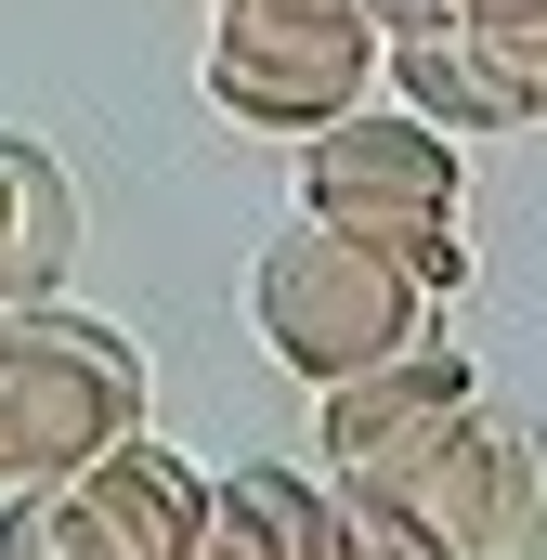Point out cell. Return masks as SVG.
Returning <instances> with one entry per match:
<instances>
[{
  "label": "cell",
  "instance_id": "obj_1",
  "mask_svg": "<svg viewBox=\"0 0 547 560\" xmlns=\"http://www.w3.org/2000/svg\"><path fill=\"white\" fill-rule=\"evenodd\" d=\"M430 313H443V300L417 275H392V261H379L352 222H326V209L274 222L261 248H248V326H261L274 365L313 378V392H339V378H365L379 352H405Z\"/></svg>",
  "mask_w": 547,
  "mask_h": 560
},
{
  "label": "cell",
  "instance_id": "obj_2",
  "mask_svg": "<svg viewBox=\"0 0 547 560\" xmlns=\"http://www.w3.org/2000/svg\"><path fill=\"white\" fill-rule=\"evenodd\" d=\"M300 209H326V222H352L392 275H417L430 300H456L469 287V196H456V131L443 118H326V131H300Z\"/></svg>",
  "mask_w": 547,
  "mask_h": 560
},
{
  "label": "cell",
  "instance_id": "obj_3",
  "mask_svg": "<svg viewBox=\"0 0 547 560\" xmlns=\"http://www.w3.org/2000/svg\"><path fill=\"white\" fill-rule=\"evenodd\" d=\"M118 430H143V339L105 313L26 300L0 313V482H79Z\"/></svg>",
  "mask_w": 547,
  "mask_h": 560
},
{
  "label": "cell",
  "instance_id": "obj_4",
  "mask_svg": "<svg viewBox=\"0 0 547 560\" xmlns=\"http://www.w3.org/2000/svg\"><path fill=\"white\" fill-rule=\"evenodd\" d=\"M379 13H287V0H222L209 26V105L235 131H326L365 105Z\"/></svg>",
  "mask_w": 547,
  "mask_h": 560
},
{
  "label": "cell",
  "instance_id": "obj_5",
  "mask_svg": "<svg viewBox=\"0 0 547 560\" xmlns=\"http://www.w3.org/2000/svg\"><path fill=\"white\" fill-rule=\"evenodd\" d=\"M482 378H469V352L443 339V326H417L405 352H379L365 378H339V392H313L326 418H313V443L339 456V482H365V469H392V456H417L430 430L456 418Z\"/></svg>",
  "mask_w": 547,
  "mask_h": 560
},
{
  "label": "cell",
  "instance_id": "obj_6",
  "mask_svg": "<svg viewBox=\"0 0 547 560\" xmlns=\"http://www.w3.org/2000/svg\"><path fill=\"white\" fill-rule=\"evenodd\" d=\"M66 495H79V522H92V548H105V560H183V548H196V522H209V482H196L156 430H118Z\"/></svg>",
  "mask_w": 547,
  "mask_h": 560
},
{
  "label": "cell",
  "instance_id": "obj_7",
  "mask_svg": "<svg viewBox=\"0 0 547 560\" xmlns=\"http://www.w3.org/2000/svg\"><path fill=\"white\" fill-rule=\"evenodd\" d=\"M66 261H79V183L26 131H0V313L66 300Z\"/></svg>",
  "mask_w": 547,
  "mask_h": 560
},
{
  "label": "cell",
  "instance_id": "obj_8",
  "mask_svg": "<svg viewBox=\"0 0 547 560\" xmlns=\"http://www.w3.org/2000/svg\"><path fill=\"white\" fill-rule=\"evenodd\" d=\"M379 52H392V79H405V105H417V118H443V131H522V105H509L496 52L469 39V13L379 26Z\"/></svg>",
  "mask_w": 547,
  "mask_h": 560
},
{
  "label": "cell",
  "instance_id": "obj_9",
  "mask_svg": "<svg viewBox=\"0 0 547 560\" xmlns=\"http://www.w3.org/2000/svg\"><path fill=\"white\" fill-rule=\"evenodd\" d=\"M326 535H339V495H313L300 469H235L209 482V522L183 560H326Z\"/></svg>",
  "mask_w": 547,
  "mask_h": 560
},
{
  "label": "cell",
  "instance_id": "obj_10",
  "mask_svg": "<svg viewBox=\"0 0 547 560\" xmlns=\"http://www.w3.org/2000/svg\"><path fill=\"white\" fill-rule=\"evenodd\" d=\"M339 495V535H326V560H456L430 522H417L392 482H326Z\"/></svg>",
  "mask_w": 547,
  "mask_h": 560
},
{
  "label": "cell",
  "instance_id": "obj_11",
  "mask_svg": "<svg viewBox=\"0 0 547 560\" xmlns=\"http://www.w3.org/2000/svg\"><path fill=\"white\" fill-rule=\"evenodd\" d=\"M469 13V39L496 52V79H509V105L547 118V0H456Z\"/></svg>",
  "mask_w": 547,
  "mask_h": 560
},
{
  "label": "cell",
  "instance_id": "obj_12",
  "mask_svg": "<svg viewBox=\"0 0 547 560\" xmlns=\"http://www.w3.org/2000/svg\"><path fill=\"white\" fill-rule=\"evenodd\" d=\"M0 560H105L66 482H0Z\"/></svg>",
  "mask_w": 547,
  "mask_h": 560
},
{
  "label": "cell",
  "instance_id": "obj_13",
  "mask_svg": "<svg viewBox=\"0 0 547 560\" xmlns=\"http://www.w3.org/2000/svg\"><path fill=\"white\" fill-rule=\"evenodd\" d=\"M287 13H379V0H287Z\"/></svg>",
  "mask_w": 547,
  "mask_h": 560
}]
</instances>
